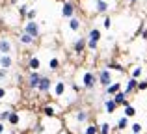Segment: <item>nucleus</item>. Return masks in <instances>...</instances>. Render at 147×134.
I'll return each instance as SVG.
<instances>
[{
  "mask_svg": "<svg viewBox=\"0 0 147 134\" xmlns=\"http://www.w3.org/2000/svg\"><path fill=\"white\" fill-rule=\"evenodd\" d=\"M102 26H104V28H106V30H110V28H112V17H110V15H104Z\"/></svg>",
  "mask_w": 147,
  "mask_h": 134,
  "instance_id": "34",
  "label": "nucleus"
},
{
  "mask_svg": "<svg viewBox=\"0 0 147 134\" xmlns=\"http://www.w3.org/2000/svg\"><path fill=\"white\" fill-rule=\"evenodd\" d=\"M7 78H9V71H7V69H0V84L6 82Z\"/></svg>",
  "mask_w": 147,
  "mask_h": 134,
  "instance_id": "32",
  "label": "nucleus"
},
{
  "mask_svg": "<svg viewBox=\"0 0 147 134\" xmlns=\"http://www.w3.org/2000/svg\"><path fill=\"white\" fill-rule=\"evenodd\" d=\"M0 106H2V101H0Z\"/></svg>",
  "mask_w": 147,
  "mask_h": 134,
  "instance_id": "43",
  "label": "nucleus"
},
{
  "mask_svg": "<svg viewBox=\"0 0 147 134\" xmlns=\"http://www.w3.org/2000/svg\"><path fill=\"white\" fill-rule=\"evenodd\" d=\"M127 97H129V95H127L125 91L121 90V91H117V93H115V95H114L112 99H114V102H115L117 106H125V104H129V101H127Z\"/></svg>",
  "mask_w": 147,
  "mask_h": 134,
  "instance_id": "14",
  "label": "nucleus"
},
{
  "mask_svg": "<svg viewBox=\"0 0 147 134\" xmlns=\"http://www.w3.org/2000/svg\"><path fill=\"white\" fill-rule=\"evenodd\" d=\"M100 37H102V34H100V30H99V28H91L90 32H88V37H86V39H88V48H90L91 52L97 51Z\"/></svg>",
  "mask_w": 147,
  "mask_h": 134,
  "instance_id": "1",
  "label": "nucleus"
},
{
  "mask_svg": "<svg viewBox=\"0 0 147 134\" xmlns=\"http://www.w3.org/2000/svg\"><path fill=\"white\" fill-rule=\"evenodd\" d=\"M13 112V110L11 108H7V110H2V112H0V123H6L7 121V117H9V114Z\"/></svg>",
  "mask_w": 147,
  "mask_h": 134,
  "instance_id": "31",
  "label": "nucleus"
},
{
  "mask_svg": "<svg viewBox=\"0 0 147 134\" xmlns=\"http://www.w3.org/2000/svg\"><path fill=\"white\" fill-rule=\"evenodd\" d=\"M136 88H138V80L136 78H129L127 80V86H125V93L127 95H130V93H134V91H136Z\"/></svg>",
  "mask_w": 147,
  "mask_h": 134,
  "instance_id": "20",
  "label": "nucleus"
},
{
  "mask_svg": "<svg viewBox=\"0 0 147 134\" xmlns=\"http://www.w3.org/2000/svg\"><path fill=\"white\" fill-rule=\"evenodd\" d=\"M41 80V73L39 71H28V76H26V88L28 90H37Z\"/></svg>",
  "mask_w": 147,
  "mask_h": 134,
  "instance_id": "5",
  "label": "nucleus"
},
{
  "mask_svg": "<svg viewBox=\"0 0 147 134\" xmlns=\"http://www.w3.org/2000/svg\"><path fill=\"white\" fill-rule=\"evenodd\" d=\"M108 69H115L117 73H125V69H123V65H119L117 62H108V65H106Z\"/></svg>",
  "mask_w": 147,
  "mask_h": 134,
  "instance_id": "29",
  "label": "nucleus"
},
{
  "mask_svg": "<svg viewBox=\"0 0 147 134\" xmlns=\"http://www.w3.org/2000/svg\"><path fill=\"white\" fill-rule=\"evenodd\" d=\"M93 4H95V11H97V13H106V11L110 9L106 0H93Z\"/></svg>",
  "mask_w": 147,
  "mask_h": 134,
  "instance_id": "17",
  "label": "nucleus"
},
{
  "mask_svg": "<svg viewBox=\"0 0 147 134\" xmlns=\"http://www.w3.org/2000/svg\"><path fill=\"white\" fill-rule=\"evenodd\" d=\"M84 134H99V125H95V123L86 125V129H84Z\"/></svg>",
  "mask_w": 147,
  "mask_h": 134,
  "instance_id": "25",
  "label": "nucleus"
},
{
  "mask_svg": "<svg viewBox=\"0 0 147 134\" xmlns=\"http://www.w3.org/2000/svg\"><path fill=\"white\" fill-rule=\"evenodd\" d=\"M28 9H30V7L26 6V4H21V6H19V15L24 19V17H26V13H28Z\"/></svg>",
  "mask_w": 147,
  "mask_h": 134,
  "instance_id": "33",
  "label": "nucleus"
},
{
  "mask_svg": "<svg viewBox=\"0 0 147 134\" xmlns=\"http://www.w3.org/2000/svg\"><path fill=\"white\" fill-rule=\"evenodd\" d=\"M28 69L30 71H39L41 69V60L37 56H30L28 58Z\"/></svg>",
  "mask_w": 147,
  "mask_h": 134,
  "instance_id": "18",
  "label": "nucleus"
},
{
  "mask_svg": "<svg viewBox=\"0 0 147 134\" xmlns=\"http://www.w3.org/2000/svg\"><path fill=\"white\" fill-rule=\"evenodd\" d=\"M13 67V56L11 54H0V69H9Z\"/></svg>",
  "mask_w": 147,
  "mask_h": 134,
  "instance_id": "12",
  "label": "nucleus"
},
{
  "mask_svg": "<svg viewBox=\"0 0 147 134\" xmlns=\"http://www.w3.org/2000/svg\"><path fill=\"white\" fill-rule=\"evenodd\" d=\"M65 91H67V84H65L63 80H58V82H54L52 93H54V97H56V99L63 97V95H65Z\"/></svg>",
  "mask_w": 147,
  "mask_h": 134,
  "instance_id": "10",
  "label": "nucleus"
},
{
  "mask_svg": "<svg viewBox=\"0 0 147 134\" xmlns=\"http://www.w3.org/2000/svg\"><path fill=\"white\" fill-rule=\"evenodd\" d=\"M129 2V6H134V4H138V0H127Z\"/></svg>",
  "mask_w": 147,
  "mask_h": 134,
  "instance_id": "41",
  "label": "nucleus"
},
{
  "mask_svg": "<svg viewBox=\"0 0 147 134\" xmlns=\"http://www.w3.org/2000/svg\"><path fill=\"white\" fill-rule=\"evenodd\" d=\"M130 131H132L130 134H142V131H144V125H142V123H132V125H130Z\"/></svg>",
  "mask_w": 147,
  "mask_h": 134,
  "instance_id": "28",
  "label": "nucleus"
},
{
  "mask_svg": "<svg viewBox=\"0 0 147 134\" xmlns=\"http://www.w3.org/2000/svg\"><path fill=\"white\" fill-rule=\"evenodd\" d=\"M123 114H125V117H134V116H136V108L129 102V104L123 106Z\"/></svg>",
  "mask_w": 147,
  "mask_h": 134,
  "instance_id": "23",
  "label": "nucleus"
},
{
  "mask_svg": "<svg viewBox=\"0 0 147 134\" xmlns=\"http://www.w3.org/2000/svg\"><path fill=\"white\" fill-rule=\"evenodd\" d=\"M75 13H76L75 2H71V0H65V2L61 4V17H63V19H71V17H75Z\"/></svg>",
  "mask_w": 147,
  "mask_h": 134,
  "instance_id": "7",
  "label": "nucleus"
},
{
  "mask_svg": "<svg viewBox=\"0 0 147 134\" xmlns=\"http://www.w3.org/2000/svg\"><path fill=\"white\" fill-rule=\"evenodd\" d=\"M41 114H43L45 117H54L58 114V108L54 104H45L43 108H41Z\"/></svg>",
  "mask_w": 147,
  "mask_h": 134,
  "instance_id": "16",
  "label": "nucleus"
},
{
  "mask_svg": "<svg viewBox=\"0 0 147 134\" xmlns=\"http://www.w3.org/2000/svg\"><path fill=\"white\" fill-rule=\"evenodd\" d=\"M73 119H75L78 125L88 123V119H90V112H88V110H84V108H78V110H75V112H73Z\"/></svg>",
  "mask_w": 147,
  "mask_h": 134,
  "instance_id": "9",
  "label": "nucleus"
},
{
  "mask_svg": "<svg viewBox=\"0 0 147 134\" xmlns=\"http://www.w3.org/2000/svg\"><path fill=\"white\" fill-rule=\"evenodd\" d=\"M43 131H45L43 125H37V127H36V134H43Z\"/></svg>",
  "mask_w": 147,
  "mask_h": 134,
  "instance_id": "38",
  "label": "nucleus"
},
{
  "mask_svg": "<svg viewBox=\"0 0 147 134\" xmlns=\"http://www.w3.org/2000/svg\"><path fill=\"white\" fill-rule=\"evenodd\" d=\"M112 84V71L108 67H102L97 71V86L100 88H108Z\"/></svg>",
  "mask_w": 147,
  "mask_h": 134,
  "instance_id": "3",
  "label": "nucleus"
},
{
  "mask_svg": "<svg viewBox=\"0 0 147 134\" xmlns=\"http://www.w3.org/2000/svg\"><path fill=\"white\" fill-rule=\"evenodd\" d=\"M125 129H129V117H119L117 119V131H125Z\"/></svg>",
  "mask_w": 147,
  "mask_h": 134,
  "instance_id": "24",
  "label": "nucleus"
},
{
  "mask_svg": "<svg viewBox=\"0 0 147 134\" xmlns=\"http://www.w3.org/2000/svg\"><path fill=\"white\" fill-rule=\"evenodd\" d=\"M145 90H147V80H138L136 91H145Z\"/></svg>",
  "mask_w": 147,
  "mask_h": 134,
  "instance_id": "36",
  "label": "nucleus"
},
{
  "mask_svg": "<svg viewBox=\"0 0 147 134\" xmlns=\"http://www.w3.org/2000/svg\"><path fill=\"white\" fill-rule=\"evenodd\" d=\"M80 26H82V22H80L78 17H71L69 19V30H71V32H78Z\"/></svg>",
  "mask_w": 147,
  "mask_h": 134,
  "instance_id": "22",
  "label": "nucleus"
},
{
  "mask_svg": "<svg viewBox=\"0 0 147 134\" xmlns=\"http://www.w3.org/2000/svg\"><path fill=\"white\" fill-rule=\"evenodd\" d=\"M13 52V43L7 36L0 37V54H11Z\"/></svg>",
  "mask_w": 147,
  "mask_h": 134,
  "instance_id": "8",
  "label": "nucleus"
},
{
  "mask_svg": "<svg viewBox=\"0 0 147 134\" xmlns=\"http://www.w3.org/2000/svg\"><path fill=\"white\" fill-rule=\"evenodd\" d=\"M4 132H6V125L0 123V134H4Z\"/></svg>",
  "mask_w": 147,
  "mask_h": 134,
  "instance_id": "40",
  "label": "nucleus"
},
{
  "mask_svg": "<svg viewBox=\"0 0 147 134\" xmlns=\"http://www.w3.org/2000/svg\"><path fill=\"white\" fill-rule=\"evenodd\" d=\"M6 97H7V90H6V88H2V86H0V101H4Z\"/></svg>",
  "mask_w": 147,
  "mask_h": 134,
  "instance_id": "37",
  "label": "nucleus"
},
{
  "mask_svg": "<svg viewBox=\"0 0 147 134\" xmlns=\"http://www.w3.org/2000/svg\"><path fill=\"white\" fill-rule=\"evenodd\" d=\"M19 43L24 45V47H32V45H36V39H34L32 36H28V34L21 32L19 34Z\"/></svg>",
  "mask_w": 147,
  "mask_h": 134,
  "instance_id": "15",
  "label": "nucleus"
},
{
  "mask_svg": "<svg viewBox=\"0 0 147 134\" xmlns=\"http://www.w3.org/2000/svg\"><path fill=\"white\" fill-rule=\"evenodd\" d=\"M37 17V9H28V13H26L24 19H28V21H36Z\"/></svg>",
  "mask_w": 147,
  "mask_h": 134,
  "instance_id": "35",
  "label": "nucleus"
},
{
  "mask_svg": "<svg viewBox=\"0 0 147 134\" xmlns=\"http://www.w3.org/2000/svg\"><path fill=\"white\" fill-rule=\"evenodd\" d=\"M52 90V80H50V76L47 75H41V80H39V86H37V93L39 95H47L49 91Z\"/></svg>",
  "mask_w": 147,
  "mask_h": 134,
  "instance_id": "6",
  "label": "nucleus"
},
{
  "mask_svg": "<svg viewBox=\"0 0 147 134\" xmlns=\"http://www.w3.org/2000/svg\"><path fill=\"white\" fill-rule=\"evenodd\" d=\"M86 48H88V39H86V37H76L75 43H73V51H75V54H82Z\"/></svg>",
  "mask_w": 147,
  "mask_h": 134,
  "instance_id": "11",
  "label": "nucleus"
},
{
  "mask_svg": "<svg viewBox=\"0 0 147 134\" xmlns=\"http://www.w3.org/2000/svg\"><path fill=\"white\" fill-rule=\"evenodd\" d=\"M7 125H11V127H17L19 123H21V112H11L9 114V117H7V121H6Z\"/></svg>",
  "mask_w": 147,
  "mask_h": 134,
  "instance_id": "19",
  "label": "nucleus"
},
{
  "mask_svg": "<svg viewBox=\"0 0 147 134\" xmlns=\"http://www.w3.org/2000/svg\"><path fill=\"white\" fill-rule=\"evenodd\" d=\"M99 134H112V125L110 123H100L99 125Z\"/></svg>",
  "mask_w": 147,
  "mask_h": 134,
  "instance_id": "26",
  "label": "nucleus"
},
{
  "mask_svg": "<svg viewBox=\"0 0 147 134\" xmlns=\"http://www.w3.org/2000/svg\"><path fill=\"white\" fill-rule=\"evenodd\" d=\"M22 32L28 34V36H32L34 39H37V37L41 36V26L37 24L36 21H26V24H24V28H22Z\"/></svg>",
  "mask_w": 147,
  "mask_h": 134,
  "instance_id": "4",
  "label": "nucleus"
},
{
  "mask_svg": "<svg viewBox=\"0 0 147 134\" xmlns=\"http://www.w3.org/2000/svg\"><path fill=\"white\" fill-rule=\"evenodd\" d=\"M82 88L84 90H93L95 86H97V73H93V71H84L82 73Z\"/></svg>",
  "mask_w": 147,
  "mask_h": 134,
  "instance_id": "2",
  "label": "nucleus"
},
{
  "mask_svg": "<svg viewBox=\"0 0 147 134\" xmlns=\"http://www.w3.org/2000/svg\"><path fill=\"white\" fill-rule=\"evenodd\" d=\"M49 69L50 71H58V69H60V60L58 58H50L49 60Z\"/></svg>",
  "mask_w": 147,
  "mask_h": 134,
  "instance_id": "27",
  "label": "nucleus"
},
{
  "mask_svg": "<svg viewBox=\"0 0 147 134\" xmlns=\"http://www.w3.org/2000/svg\"><path fill=\"white\" fill-rule=\"evenodd\" d=\"M104 110H106V114H114L115 110H117V104L114 102V99H104Z\"/></svg>",
  "mask_w": 147,
  "mask_h": 134,
  "instance_id": "21",
  "label": "nucleus"
},
{
  "mask_svg": "<svg viewBox=\"0 0 147 134\" xmlns=\"http://www.w3.org/2000/svg\"><path fill=\"white\" fill-rule=\"evenodd\" d=\"M4 134H11V132H4Z\"/></svg>",
  "mask_w": 147,
  "mask_h": 134,
  "instance_id": "42",
  "label": "nucleus"
},
{
  "mask_svg": "<svg viewBox=\"0 0 147 134\" xmlns=\"http://www.w3.org/2000/svg\"><path fill=\"white\" fill-rule=\"evenodd\" d=\"M140 34H142V37H144V39H147V28H144Z\"/></svg>",
  "mask_w": 147,
  "mask_h": 134,
  "instance_id": "39",
  "label": "nucleus"
},
{
  "mask_svg": "<svg viewBox=\"0 0 147 134\" xmlns=\"http://www.w3.org/2000/svg\"><path fill=\"white\" fill-rule=\"evenodd\" d=\"M142 73H144V69H142L140 65H136V67H134L132 69V73H130V78H140V76H142Z\"/></svg>",
  "mask_w": 147,
  "mask_h": 134,
  "instance_id": "30",
  "label": "nucleus"
},
{
  "mask_svg": "<svg viewBox=\"0 0 147 134\" xmlns=\"http://www.w3.org/2000/svg\"><path fill=\"white\" fill-rule=\"evenodd\" d=\"M123 90V86H121V82H112L108 88H104V95H108V97H114L117 91H121Z\"/></svg>",
  "mask_w": 147,
  "mask_h": 134,
  "instance_id": "13",
  "label": "nucleus"
}]
</instances>
